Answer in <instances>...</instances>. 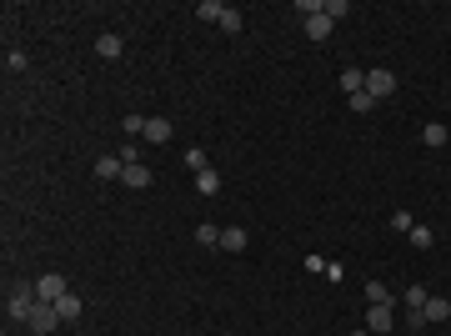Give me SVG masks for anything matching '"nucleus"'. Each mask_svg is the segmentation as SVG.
Here are the masks:
<instances>
[{"label": "nucleus", "instance_id": "nucleus-1", "mask_svg": "<svg viewBox=\"0 0 451 336\" xmlns=\"http://www.w3.org/2000/svg\"><path fill=\"white\" fill-rule=\"evenodd\" d=\"M35 281H15L10 286V297H6V317L10 321H30V311H35Z\"/></svg>", "mask_w": 451, "mask_h": 336}, {"label": "nucleus", "instance_id": "nucleus-2", "mask_svg": "<svg viewBox=\"0 0 451 336\" xmlns=\"http://www.w3.org/2000/svg\"><path fill=\"white\" fill-rule=\"evenodd\" d=\"M35 336H51L55 326H60V311L51 306V301H35V311H30V321H26Z\"/></svg>", "mask_w": 451, "mask_h": 336}, {"label": "nucleus", "instance_id": "nucleus-3", "mask_svg": "<svg viewBox=\"0 0 451 336\" xmlns=\"http://www.w3.org/2000/svg\"><path fill=\"white\" fill-rule=\"evenodd\" d=\"M66 291H71V286H66V276H60V271H46V276L35 281V297H40V301H51V306L66 297Z\"/></svg>", "mask_w": 451, "mask_h": 336}, {"label": "nucleus", "instance_id": "nucleus-4", "mask_svg": "<svg viewBox=\"0 0 451 336\" xmlns=\"http://www.w3.org/2000/svg\"><path fill=\"white\" fill-rule=\"evenodd\" d=\"M391 91H396V76L391 71H366V96L371 100H386Z\"/></svg>", "mask_w": 451, "mask_h": 336}, {"label": "nucleus", "instance_id": "nucleus-5", "mask_svg": "<svg viewBox=\"0 0 451 336\" xmlns=\"http://www.w3.org/2000/svg\"><path fill=\"white\" fill-rule=\"evenodd\" d=\"M96 176H100V181H121V176H125V161H121V156H100V161H96Z\"/></svg>", "mask_w": 451, "mask_h": 336}, {"label": "nucleus", "instance_id": "nucleus-6", "mask_svg": "<svg viewBox=\"0 0 451 336\" xmlns=\"http://www.w3.org/2000/svg\"><path fill=\"white\" fill-rule=\"evenodd\" d=\"M121 181H125V186H131V191H145V186H150V181H156V176H150V171H145V166L136 161V166H125V176H121Z\"/></svg>", "mask_w": 451, "mask_h": 336}, {"label": "nucleus", "instance_id": "nucleus-7", "mask_svg": "<svg viewBox=\"0 0 451 336\" xmlns=\"http://www.w3.org/2000/svg\"><path fill=\"white\" fill-rule=\"evenodd\" d=\"M246 246H251V236H246L241 226H226L221 231V251H246Z\"/></svg>", "mask_w": 451, "mask_h": 336}, {"label": "nucleus", "instance_id": "nucleus-8", "mask_svg": "<svg viewBox=\"0 0 451 336\" xmlns=\"http://www.w3.org/2000/svg\"><path fill=\"white\" fill-rule=\"evenodd\" d=\"M421 317H426V321H451V301H446V297H432V301L421 306Z\"/></svg>", "mask_w": 451, "mask_h": 336}, {"label": "nucleus", "instance_id": "nucleus-9", "mask_svg": "<svg viewBox=\"0 0 451 336\" xmlns=\"http://www.w3.org/2000/svg\"><path fill=\"white\" fill-rule=\"evenodd\" d=\"M341 91H346V96H356V91H366V71H356V66H346V71H341Z\"/></svg>", "mask_w": 451, "mask_h": 336}, {"label": "nucleus", "instance_id": "nucleus-10", "mask_svg": "<svg viewBox=\"0 0 451 336\" xmlns=\"http://www.w3.org/2000/svg\"><path fill=\"white\" fill-rule=\"evenodd\" d=\"M331 26H336V20H331L326 10H321V15H311V20H306V35H311V40H326V35H331Z\"/></svg>", "mask_w": 451, "mask_h": 336}, {"label": "nucleus", "instance_id": "nucleus-11", "mask_svg": "<svg viewBox=\"0 0 451 336\" xmlns=\"http://www.w3.org/2000/svg\"><path fill=\"white\" fill-rule=\"evenodd\" d=\"M121 51H125L121 35H100V40H96V55H100V60H121Z\"/></svg>", "mask_w": 451, "mask_h": 336}, {"label": "nucleus", "instance_id": "nucleus-12", "mask_svg": "<svg viewBox=\"0 0 451 336\" xmlns=\"http://www.w3.org/2000/svg\"><path fill=\"white\" fill-rule=\"evenodd\" d=\"M366 321H371V331H391V306H366Z\"/></svg>", "mask_w": 451, "mask_h": 336}, {"label": "nucleus", "instance_id": "nucleus-13", "mask_svg": "<svg viewBox=\"0 0 451 336\" xmlns=\"http://www.w3.org/2000/svg\"><path fill=\"white\" fill-rule=\"evenodd\" d=\"M196 191H201V196H216V191H221V176L211 171V166H206V171H196Z\"/></svg>", "mask_w": 451, "mask_h": 336}, {"label": "nucleus", "instance_id": "nucleus-14", "mask_svg": "<svg viewBox=\"0 0 451 336\" xmlns=\"http://www.w3.org/2000/svg\"><path fill=\"white\" fill-rule=\"evenodd\" d=\"M391 301H396V297H391L381 281H366V306H391Z\"/></svg>", "mask_w": 451, "mask_h": 336}, {"label": "nucleus", "instance_id": "nucleus-15", "mask_svg": "<svg viewBox=\"0 0 451 336\" xmlns=\"http://www.w3.org/2000/svg\"><path fill=\"white\" fill-rule=\"evenodd\" d=\"M145 141H170V121L150 116V121H145Z\"/></svg>", "mask_w": 451, "mask_h": 336}, {"label": "nucleus", "instance_id": "nucleus-16", "mask_svg": "<svg viewBox=\"0 0 451 336\" xmlns=\"http://www.w3.org/2000/svg\"><path fill=\"white\" fill-rule=\"evenodd\" d=\"M55 311H60V321H76V317H80V297H71V291H66V297L55 301Z\"/></svg>", "mask_w": 451, "mask_h": 336}, {"label": "nucleus", "instance_id": "nucleus-17", "mask_svg": "<svg viewBox=\"0 0 451 336\" xmlns=\"http://www.w3.org/2000/svg\"><path fill=\"white\" fill-rule=\"evenodd\" d=\"M421 141H426V145H446V141H451V131H446L441 121H432V125L421 131Z\"/></svg>", "mask_w": 451, "mask_h": 336}, {"label": "nucleus", "instance_id": "nucleus-18", "mask_svg": "<svg viewBox=\"0 0 451 336\" xmlns=\"http://www.w3.org/2000/svg\"><path fill=\"white\" fill-rule=\"evenodd\" d=\"M406 236H412V246H416V251H432V241H436V236H432V226H412Z\"/></svg>", "mask_w": 451, "mask_h": 336}, {"label": "nucleus", "instance_id": "nucleus-19", "mask_svg": "<svg viewBox=\"0 0 451 336\" xmlns=\"http://www.w3.org/2000/svg\"><path fill=\"white\" fill-rule=\"evenodd\" d=\"M196 15H201V20H221V15H226V0H201Z\"/></svg>", "mask_w": 451, "mask_h": 336}, {"label": "nucleus", "instance_id": "nucleus-20", "mask_svg": "<svg viewBox=\"0 0 451 336\" xmlns=\"http://www.w3.org/2000/svg\"><path fill=\"white\" fill-rule=\"evenodd\" d=\"M216 26H221V30H231V35H236V30H241V26H246V20H241V10H236V6H226V15H221V20H216Z\"/></svg>", "mask_w": 451, "mask_h": 336}, {"label": "nucleus", "instance_id": "nucleus-21", "mask_svg": "<svg viewBox=\"0 0 451 336\" xmlns=\"http://www.w3.org/2000/svg\"><path fill=\"white\" fill-rule=\"evenodd\" d=\"M426 301H432V291H426V286H412V291H406V306H412V311H421Z\"/></svg>", "mask_w": 451, "mask_h": 336}, {"label": "nucleus", "instance_id": "nucleus-22", "mask_svg": "<svg viewBox=\"0 0 451 336\" xmlns=\"http://www.w3.org/2000/svg\"><path fill=\"white\" fill-rule=\"evenodd\" d=\"M145 121H150V116L131 111V116H125V136H145Z\"/></svg>", "mask_w": 451, "mask_h": 336}, {"label": "nucleus", "instance_id": "nucleus-23", "mask_svg": "<svg viewBox=\"0 0 451 336\" xmlns=\"http://www.w3.org/2000/svg\"><path fill=\"white\" fill-rule=\"evenodd\" d=\"M196 241L201 246H221V231L216 226H196Z\"/></svg>", "mask_w": 451, "mask_h": 336}, {"label": "nucleus", "instance_id": "nucleus-24", "mask_svg": "<svg viewBox=\"0 0 451 336\" xmlns=\"http://www.w3.org/2000/svg\"><path fill=\"white\" fill-rule=\"evenodd\" d=\"M186 166H191V171H206V151H201V145H191V151H186Z\"/></svg>", "mask_w": 451, "mask_h": 336}, {"label": "nucleus", "instance_id": "nucleus-25", "mask_svg": "<svg viewBox=\"0 0 451 336\" xmlns=\"http://www.w3.org/2000/svg\"><path fill=\"white\" fill-rule=\"evenodd\" d=\"M416 221H412V211H391V231H412Z\"/></svg>", "mask_w": 451, "mask_h": 336}, {"label": "nucleus", "instance_id": "nucleus-26", "mask_svg": "<svg viewBox=\"0 0 451 336\" xmlns=\"http://www.w3.org/2000/svg\"><path fill=\"white\" fill-rule=\"evenodd\" d=\"M26 66H30V60L20 55V51H6V71H26Z\"/></svg>", "mask_w": 451, "mask_h": 336}, {"label": "nucleus", "instance_id": "nucleus-27", "mask_svg": "<svg viewBox=\"0 0 451 336\" xmlns=\"http://www.w3.org/2000/svg\"><path fill=\"white\" fill-rule=\"evenodd\" d=\"M326 15L341 20V15H351V6H346V0H326Z\"/></svg>", "mask_w": 451, "mask_h": 336}, {"label": "nucleus", "instance_id": "nucleus-28", "mask_svg": "<svg viewBox=\"0 0 451 336\" xmlns=\"http://www.w3.org/2000/svg\"><path fill=\"white\" fill-rule=\"evenodd\" d=\"M371 106H376V100H371L366 91H356V96H351V111H371Z\"/></svg>", "mask_w": 451, "mask_h": 336}, {"label": "nucleus", "instance_id": "nucleus-29", "mask_svg": "<svg viewBox=\"0 0 451 336\" xmlns=\"http://www.w3.org/2000/svg\"><path fill=\"white\" fill-rule=\"evenodd\" d=\"M356 336H371V331H356Z\"/></svg>", "mask_w": 451, "mask_h": 336}]
</instances>
